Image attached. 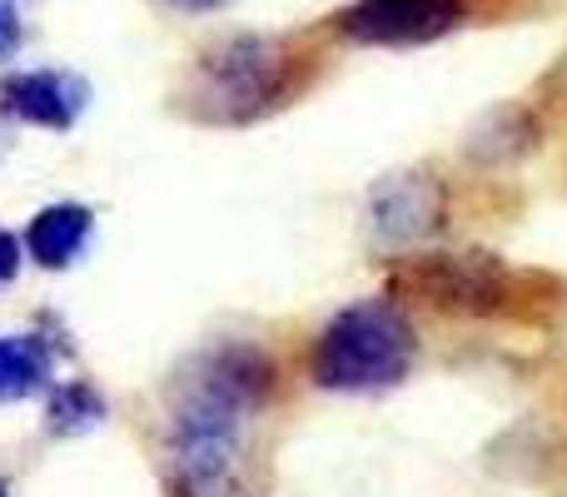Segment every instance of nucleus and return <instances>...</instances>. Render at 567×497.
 <instances>
[{"mask_svg": "<svg viewBox=\"0 0 567 497\" xmlns=\"http://www.w3.org/2000/svg\"><path fill=\"white\" fill-rule=\"evenodd\" d=\"M284 373L255 339H215L165 383L159 488L165 497H265V418Z\"/></svg>", "mask_w": 567, "mask_h": 497, "instance_id": "nucleus-1", "label": "nucleus"}, {"mask_svg": "<svg viewBox=\"0 0 567 497\" xmlns=\"http://www.w3.org/2000/svg\"><path fill=\"white\" fill-rule=\"evenodd\" d=\"M393 299L429 303L453 319H533L548 323L567 309V283L558 273L518 269L483 249H413L399 253L389 273Z\"/></svg>", "mask_w": 567, "mask_h": 497, "instance_id": "nucleus-2", "label": "nucleus"}, {"mask_svg": "<svg viewBox=\"0 0 567 497\" xmlns=\"http://www.w3.org/2000/svg\"><path fill=\"white\" fill-rule=\"evenodd\" d=\"M303 90V55L284 35H229L195 55L179 110L199 125H255Z\"/></svg>", "mask_w": 567, "mask_h": 497, "instance_id": "nucleus-3", "label": "nucleus"}, {"mask_svg": "<svg viewBox=\"0 0 567 497\" xmlns=\"http://www.w3.org/2000/svg\"><path fill=\"white\" fill-rule=\"evenodd\" d=\"M419 363V333L399 299L343 303L309 339L303 379L323 393H383L399 389Z\"/></svg>", "mask_w": 567, "mask_h": 497, "instance_id": "nucleus-4", "label": "nucleus"}, {"mask_svg": "<svg viewBox=\"0 0 567 497\" xmlns=\"http://www.w3.org/2000/svg\"><path fill=\"white\" fill-rule=\"evenodd\" d=\"M449 185L439 179V169H393V175L373 179L363 219H369V239L379 249L413 253L449 229Z\"/></svg>", "mask_w": 567, "mask_h": 497, "instance_id": "nucleus-5", "label": "nucleus"}, {"mask_svg": "<svg viewBox=\"0 0 567 497\" xmlns=\"http://www.w3.org/2000/svg\"><path fill=\"white\" fill-rule=\"evenodd\" d=\"M468 20H478V0H359L333 15V30L353 45L409 50L443 40Z\"/></svg>", "mask_w": 567, "mask_h": 497, "instance_id": "nucleus-6", "label": "nucleus"}, {"mask_svg": "<svg viewBox=\"0 0 567 497\" xmlns=\"http://www.w3.org/2000/svg\"><path fill=\"white\" fill-rule=\"evenodd\" d=\"M90 105V85L75 70H16L0 80V115L30 130L65 135Z\"/></svg>", "mask_w": 567, "mask_h": 497, "instance_id": "nucleus-7", "label": "nucleus"}, {"mask_svg": "<svg viewBox=\"0 0 567 497\" xmlns=\"http://www.w3.org/2000/svg\"><path fill=\"white\" fill-rule=\"evenodd\" d=\"M90 235H95V209L80 205V199H55V205L30 215L20 245H25L30 263L55 273V269H70L90 249Z\"/></svg>", "mask_w": 567, "mask_h": 497, "instance_id": "nucleus-8", "label": "nucleus"}, {"mask_svg": "<svg viewBox=\"0 0 567 497\" xmlns=\"http://www.w3.org/2000/svg\"><path fill=\"white\" fill-rule=\"evenodd\" d=\"M55 349L40 333H0V403H25L55 389Z\"/></svg>", "mask_w": 567, "mask_h": 497, "instance_id": "nucleus-9", "label": "nucleus"}, {"mask_svg": "<svg viewBox=\"0 0 567 497\" xmlns=\"http://www.w3.org/2000/svg\"><path fill=\"white\" fill-rule=\"evenodd\" d=\"M105 418H110V403L100 398V389L90 379H65L50 389V403H45L50 438H80V433L100 428Z\"/></svg>", "mask_w": 567, "mask_h": 497, "instance_id": "nucleus-10", "label": "nucleus"}, {"mask_svg": "<svg viewBox=\"0 0 567 497\" xmlns=\"http://www.w3.org/2000/svg\"><path fill=\"white\" fill-rule=\"evenodd\" d=\"M20 263H25V245H20L10 229H0V289H10V283H16Z\"/></svg>", "mask_w": 567, "mask_h": 497, "instance_id": "nucleus-11", "label": "nucleus"}, {"mask_svg": "<svg viewBox=\"0 0 567 497\" xmlns=\"http://www.w3.org/2000/svg\"><path fill=\"white\" fill-rule=\"evenodd\" d=\"M16 50H20V15L10 0H0V60L16 55Z\"/></svg>", "mask_w": 567, "mask_h": 497, "instance_id": "nucleus-12", "label": "nucleus"}, {"mask_svg": "<svg viewBox=\"0 0 567 497\" xmlns=\"http://www.w3.org/2000/svg\"><path fill=\"white\" fill-rule=\"evenodd\" d=\"M165 6L189 10V15H205V10H219V6H229V0H165Z\"/></svg>", "mask_w": 567, "mask_h": 497, "instance_id": "nucleus-13", "label": "nucleus"}, {"mask_svg": "<svg viewBox=\"0 0 567 497\" xmlns=\"http://www.w3.org/2000/svg\"><path fill=\"white\" fill-rule=\"evenodd\" d=\"M0 497H10V488H6V483H0Z\"/></svg>", "mask_w": 567, "mask_h": 497, "instance_id": "nucleus-14", "label": "nucleus"}, {"mask_svg": "<svg viewBox=\"0 0 567 497\" xmlns=\"http://www.w3.org/2000/svg\"><path fill=\"white\" fill-rule=\"evenodd\" d=\"M0 149H6V135H0Z\"/></svg>", "mask_w": 567, "mask_h": 497, "instance_id": "nucleus-15", "label": "nucleus"}]
</instances>
